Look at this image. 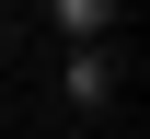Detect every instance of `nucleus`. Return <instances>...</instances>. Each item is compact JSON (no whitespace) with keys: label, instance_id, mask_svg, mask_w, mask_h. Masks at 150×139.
<instances>
[{"label":"nucleus","instance_id":"nucleus-2","mask_svg":"<svg viewBox=\"0 0 150 139\" xmlns=\"http://www.w3.org/2000/svg\"><path fill=\"white\" fill-rule=\"evenodd\" d=\"M46 12V35L69 46V35H127V0H35Z\"/></svg>","mask_w":150,"mask_h":139},{"label":"nucleus","instance_id":"nucleus-1","mask_svg":"<svg viewBox=\"0 0 150 139\" xmlns=\"http://www.w3.org/2000/svg\"><path fill=\"white\" fill-rule=\"evenodd\" d=\"M58 104H69V116H115V104H127V46H115V35H69Z\"/></svg>","mask_w":150,"mask_h":139}]
</instances>
